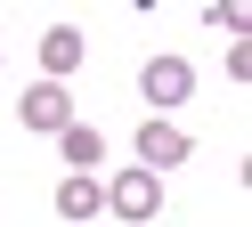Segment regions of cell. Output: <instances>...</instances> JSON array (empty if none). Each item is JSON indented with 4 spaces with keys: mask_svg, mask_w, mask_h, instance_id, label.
Here are the masks:
<instances>
[{
    "mask_svg": "<svg viewBox=\"0 0 252 227\" xmlns=\"http://www.w3.org/2000/svg\"><path fill=\"white\" fill-rule=\"evenodd\" d=\"M106 211H114L122 227H155L163 219V178L155 170H114L106 178Z\"/></svg>",
    "mask_w": 252,
    "mask_h": 227,
    "instance_id": "6da1fadb",
    "label": "cell"
},
{
    "mask_svg": "<svg viewBox=\"0 0 252 227\" xmlns=\"http://www.w3.org/2000/svg\"><path fill=\"white\" fill-rule=\"evenodd\" d=\"M138 97L171 122V106H187V97H195V65L171 57V49H163V57H147V65H138Z\"/></svg>",
    "mask_w": 252,
    "mask_h": 227,
    "instance_id": "7a4b0ae2",
    "label": "cell"
},
{
    "mask_svg": "<svg viewBox=\"0 0 252 227\" xmlns=\"http://www.w3.org/2000/svg\"><path fill=\"white\" fill-rule=\"evenodd\" d=\"M130 146H138V170H155V178H163V170H179V162L195 154V138H187L179 122H163V114H147Z\"/></svg>",
    "mask_w": 252,
    "mask_h": 227,
    "instance_id": "3957f363",
    "label": "cell"
},
{
    "mask_svg": "<svg viewBox=\"0 0 252 227\" xmlns=\"http://www.w3.org/2000/svg\"><path fill=\"white\" fill-rule=\"evenodd\" d=\"M17 122L33 130V138H57V130L73 122V89H65V81H33L25 106H17Z\"/></svg>",
    "mask_w": 252,
    "mask_h": 227,
    "instance_id": "277c9868",
    "label": "cell"
},
{
    "mask_svg": "<svg viewBox=\"0 0 252 227\" xmlns=\"http://www.w3.org/2000/svg\"><path fill=\"white\" fill-rule=\"evenodd\" d=\"M33 49H41V81H65L73 65L90 57V41H82V25H49V32H41Z\"/></svg>",
    "mask_w": 252,
    "mask_h": 227,
    "instance_id": "5b68a950",
    "label": "cell"
},
{
    "mask_svg": "<svg viewBox=\"0 0 252 227\" xmlns=\"http://www.w3.org/2000/svg\"><path fill=\"white\" fill-rule=\"evenodd\" d=\"M57 154H65L73 178H98V170H106V138H98L90 122H65V130H57Z\"/></svg>",
    "mask_w": 252,
    "mask_h": 227,
    "instance_id": "8992f818",
    "label": "cell"
},
{
    "mask_svg": "<svg viewBox=\"0 0 252 227\" xmlns=\"http://www.w3.org/2000/svg\"><path fill=\"white\" fill-rule=\"evenodd\" d=\"M49 203H57V219H73V227H82V219H98V211H106V178H73V170H65Z\"/></svg>",
    "mask_w": 252,
    "mask_h": 227,
    "instance_id": "52a82bcc",
    "label": "cell"
},
{
    "mask_svg": "<svg viewBox=\"0 0 252 227\" xmlns=\"http://www.w3.org/2000/svg\"><path fill=\"white\" fill-rule=\"evenodd\" d=\"M203 25H212V32H236V41H244V32H252V16L228 0V8H203Z\"/></svg>",
    "mask_w": 252,
    "mask_h": 227,
    "instance_id": "ba28073f",
    "label": "cell"
}]
</instances>
